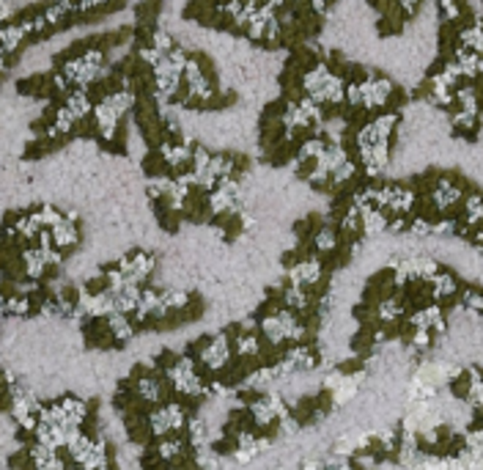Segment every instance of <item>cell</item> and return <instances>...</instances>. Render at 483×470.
Segmentation results:
<instances>
[{
    "instance_id": "52a82bcc",
    "label": "cell",
    "mask_w": 483,
    "mask_h": 470,
    "mask_svg": "<svg viewBox=\"0 0 483 470\" xmlns=\"http://www.w3.org/2000/svg\"><path fill=\"white\" fill-rule=\"evenodd\" d=\"M291 278L297 283L316 281V278H319V264H316V261H305V264L294 267V270H291Z\"/></svg>"
},
{
    "instance_id": "7a4b0ae2",
    "label": "cell",
    "mask_w": 483,
    "mask_h": 470,
    "mask_svg": "<svg viewBox=\"0 0 483 470\" xmlns=\"http://www.w3.org/2000/svg\"><path fill=\"white\" fill-rule=\"evenodd\" d=\"M360 94H362V107H382L393 94V83L374 77V80L360 83Z\"/></svg>"
},
{
    "instance_id": "277c9868",
    "label": "cell",
    "mask_w": 483,
    "mask_h": 470,
    "mask_svg": "<svg viewBox=\"0 0 483 470\" xmlns=\"http://www.w3.org/2000/svg\"><path fill=\"white\" fill-rule=\"evenodd\" d=\"M28 33H33V22H22V25H6L0 28V47L6 50H14Z\"/></svg>"
},
{
    "instance_id": "ba28073f",
    "label": "cell",
    "mask_w": 483,
    "mask_h": 470,
    "mask_svg": "<svg viewBox=\"0 0 483 470\" xmlns=\"http://www.w3.org/2000/svg\"><path fill=\"white\" fill-rule=\"evenodd\" d=\"M11 11H14V8H11V3H8V0H0V22H3V20H8V17H11Z\"/></svg>"
},
{
    "instance_id": "9c48e42d",
    "label": "cell",
    "mask_w": 483,
    "mask_h": 470,
    "mask_svg": "<svg viewBox=\"0 0 483 470\" xmlns=\"http://www.w3.org/2000/svg\"><path fill=\"white\" fill-rule=\"evenodd\" d=\"M310 3H313V11H319V14H324L330 6V0H310Z\"/></svg>"
},
{
    "instance_id": "8fae6325",
    "label": "cell",
    "mask_w": 483,
    "mask_h": 470,
    "mask_svg": "<svg viewBox=\"0 0 483 470\" xmlns=\"http://www.w3.org/2000/svg\"><path fill=\"white\" fill-rule=\"evenodd\" d=\"M3 63H6V50L0 47V69H3Z\"/></svg>"
},
{
    "instance_id": "6da1fadb",
    "label": "cell",
    "mask_w": 483,
    "mask_h": 470,
    "mask_svg": "<svg viewBox=\"0 0 483 470\" xmlns=\"http://www.w3.org/2000/svg\"><path fill=\"white\" fill-rule=\"evenodd\" d=\"M132 102H135V96L124 89V91H116V94H110L107 99H102V102L93 107L96 127H99V132H102L105 138H113V132H116V127H118V119L130 110Z\"/></svg>"
},
{
    "instance_id": "30bf717a",
    "label": "cell",
    "mask_w": 483,
    "mask_h": 470,
    "mask_svg": "<svg viewBox=\"0 0 483 470\" xmlns=\"http://www.w3.org/2000/svg\"><path fill=\"white\" fill-rule=\"evenodd\" d=\"M102 3H105V0H83L77 8H93V6H102Z\"/></svg>"
},
{
    "instance_id": "5b68a950",
    "label": "cell",
    "mask_w": 483,
    "mask_h": 470,
    "mask_svg": "<svg viewBox=\"0 0 483 470\" xmlns=\"http://www.w3.org/2000/svg\"><path fill=\"white\" fill-rule=\"evenodd\" d=\"M459 39H461V47H464V50H470V52H478V55H481V52H483V22H473L470 28H464Z\"/></svg>"
},
{
    "instance_id": "3957f363",
    "label": "cell",
    "mask_w": 483,
    "mask_h": 470,
    "mask_svg": "<svg viewBox=\"0 0 483 470\" xmlns=\"http://www.w3.org/2000/svg\"><path fill=\"white\" fill-rule=\"evenodd\" d=\"M181 77H184V83H187V89H190V96H192V99H209V96H212L209 80H206L204 69L198 66V61H187Z\"/></svg>"
},
{
    "instance_id": "8992f818",
    "label": "cell",
    "mask_w": 483,
    "mask_h": 470,
    "mask_svg": "<svg viewBox=\"0 0 483 470\" xmlns=\"http://www.w3.org/2000/svg\"><path fill=\"white\" fill-rule=\"evenodd\" d=\"M66 110H69L75 119H83V116H88V110H93V105H91V99H88L86 91H72L69 99H66Z\"/></svg>"
}]
</instances>
